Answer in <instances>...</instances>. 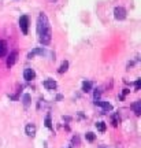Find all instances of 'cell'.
I'll use <instances>...</instances> for the list:
<instances>
[{"mask_svg": "<svg viewBox=\"0 0 141 148\" xmlns=\"http://www.w3.org/2000/svg\"><path fill=\"white\" fill-rule=\"evenodd\" d=\"M45 126L49 127V129L52 127V123H51V116H49V115H48L47 118H45Z\"/></svg>", "mask_w": 141, "mask_h": 148, "instance_id": "obj_18", "label": "cell"}, {"mask_svg": "<svg viewBox=\"0 0 141 148\" xmlns=\"http://www.w3.org/2000/svg\"><path fill=\"white\" fill-rule=\"evenodd\" d=\"M19 27H21L23 34H27V32H29V16L27 15H22L19 18Z\"/></svg>", "mask_w": 141, "mask_h": 148, "instance_id": "obj_2", "label": "cell"}, {"mask_svg": "<svg viewBox=\"0 0 141 148\" xmlns=\"http://www.w3.org/2000/svg\"><path fill=\"white\" fill-rule=\"evenodd\" d=\"M16 58H18V52H16V51L11 52L10 56H8V59H7V66H8V67H11V66L16 62Z\"/></svg>", "mask_w": 141, "mask_h": 148, "instance_id": "obj_5", "label": "cell"}, {"mask_svg": "<svg viewBox=\"0 0 141 148\" xmlns=\"http://www.w3.org/2000/svg\"><path fill=\"white\" fill-rule=\"evenodd\" d=\"M5 53H7V42L0 40V58L4 56Z\"/></svg>", "mask_w": 141, "mask_h": 148, "instance_id": "obj_10", "label": "cell"}, {"mask_svg": "<svg viewBox=\"0 0 141 148\" xmlns=\"http://www.w3.org/2000/svg\"><path fill=\"white\" fill-rule=\"evenodd\" d=\"M96 129H97L99 132H105L107 126H105L104 122H97V123H96Z\"/></svg>", "mask_w": 141, "mask_h": 148, "instance_id": "obj_13", "label": "cell"}, {"mask_svg": "<svg viewBox=\"0 0 141 148\" xmlns=\"http://www.w3.org/2000/svg\"><path fill=\"white\" fill-rule=\"evenodd\" d=\"M37 34H38V40L42 45H48L51 42V38H52L51 25L44 12H41L37 18Z\"/></svg>", "mask_w": 141, "mask_h": 148, "instance_id": "obj_1", "label": "cell"}, {"mask_svg": "<svg viewBox=\"0 0 141 148\" xmlns=\"http://www.w3.org/2000/svg\"><path fill=\"white\" fill-rule=\"evenodd\" d=\"M90 89H92V82L84 81V82H82V90H84V92H89Z\"/></svg>", "mask_w": 141, "mask_h": 148, "instance_id": "obj_12", "label": "cell"}, {"mask_svg": "<svg viewBox=\"0 0 141 148\" xmlns=\"http://www.w3.org/2000/svg\"><path fill=\"white\" fill-rule=\"evenodd\" d=\"M44 86H45L47 89H55V88H56V82H55L53 79H45V81H44Z\"/></svg>", "mask_w": 141, "mask_h": 148, "instance_id": "obj_8", "label": "cell"}, {"mask_svg": "<svg viewBox=\"0 0 141 148\" xmlns=\"http://www.w3.org/2000/svg\"><path fill=\"white\" fill-rule=\"evenodd\" d=\"M118 123H119V115H118V114H114V116H112V125L116 126Z\"/></svg>", "mask_w": 141, "mask_h": 148, "instance_id": "obj_17", "label": "cell"}, {"mask_svg": "<svg viewBox=\"0 0 141 148\" xmlns=\"http://www.w3.org/2000/svg\"><path fill=\"white\" fill-rule=\"evenodd\" d=\"M94 103H96V106H100V107H103V110H104V111H110L111 108H112V106H111L110 103H107V101L96 100V101H94Z\"/></svg>", "mask_w": 141, "mask_h": 148, "instance_id": "obj_7", "label": "cell"}, {"mask_svg": "<svg viewBox=\"0 0 141 148\" xmlns=\"http://www.w3.org/2000/svg\"><path fill=\"white\" fill-rule=\"evenodd\" d=\"M94 137H96V136H94V134H93V133H92V132H88V133H86V134H85V138H86L88 141H93V140H94Z\"/></svg>", "mask_w": 141, "mask_h": 148, "instance_id": "obj_16", "label": "cell"}, {"mask_svg": "<svg viewBox=\"0 0 141 148\" xmlns=\"http://www.w3.org/2000/svg\"><path fill=\"white\" fill-rule=\"evenodd\" d=\"M140 89V79H137L136 81V90Z\"/></svg>", "mask_w": 141, "mask_h": 148, "instance_id": "obj_20", "label": "cell"}, {"mask_svg": "<svg viewBox=\"0 0 141 148\" xmlns=\"http://www.w3.org/2000/svg\"><path fill=\"white\" fill-rule=\"evenodd\" d=\"M45 53H47V52H45V51H44L42 48H36V49H33L31 52L27 53V58L31 59L33 56H34V55H45Z\"/></svg>", "mask_w": 141, "mask_h": 148, "instance_id": "obj_6", "label": "cell"}, {"mask_svg": "<svg viewBox=\"0 0 141 148\" xmlns=\"http://www.w3.org/2000/svg\"><path fill=\"white\" fill-rule=\"evenodd\" d=\"M34 77H36L34 70L33 69H25V71H23V78L26 79V81H31V79H34Z\"/></svg>", "mask_w": 141, "mask_h": 148, "instance_id": "obj_4", "label": "cell"}, {"mask_svg": "<svg viewBox=\"0 0 141 148\" xmlns=\"http://www.w3.org/2000/svg\"><path fill=\"white\" fill-rule=\"evenodd\" d=\"M23 104H25V107L30 104V95H23Z\"/></svg>", "mask_w": 141, "mask_h": 148, "instance_id": "obj_15", "label": "cell"}, {"mask_svg": "<svg viewBox=\"0 0 141 148\" xmlns=\"http://www.w3.org/2000/svg\"><path fill=\"white\" fill-rule=\"evenodd\" d=\"M99 96H100V90L97 89V90H96V92H94V99L97 100V97H99Z\"/></svg>", "mask_w": 141, "mask_h": 148, "instance_id": "obj_19", "label": "cell"}, {"mask_svg": "<svg viewBox=\"0 0 141 148\" xmlns=\"http://www.w3.org/2000/svg\"><path fill=\"white\" fill-rule=\"evenodd\" d=\"M25 130H26L27 136H34V134H36V126H34V125H31V123H29V125H27Z\"/></svg>", "mask_w": 141, "mask_h": 148, "instance_id": "obj_9", "label": "cell"}, {"mask_svg": "<svg viewBox=\"0 0 141 148\" xmlns=\"http://www.w3.org/2000/svg\"><path fill=\"white\" fill-rule=\"evenodd\" d=\"M131 107H133V110H134V112H136V115H140L141 114V101L140 100L136 101Z\"/></svg>", "mask_w": 141, "mask_h": 148, "instance_id": "obj_11", "label": "cell"}, {"mask_svg": "<svg viewBox=\"0 0 141 148\" xmlns=\"http://www.w3.org/2000/svg\"><path fill=\"white\" fill-rule=\"evenodd\" d=\"M67 69H68V62H67V60H64V62L60 64V67H59V70H57V71H59V73H64Z\"/></svg>", "mask_w": 141, "mask_h": 148, "instance_id": "obj_14", "label": "cell"}, {"mask_svg": "<svg viewBox=\"0 0 141 148\" xmlns=\"http://www.w3.org/2000/svg\"><path fill=\"white\" fill-rule=\"evenodd\" d=\"M114 15H115V18H116V19L122 21V19H125V18H126V10L123 8V7H115Z\"/></svg>", "mask_w": 141, "mask_h": 148, "instance_id": "obj_3", "label": "cell"}]
</instances>
